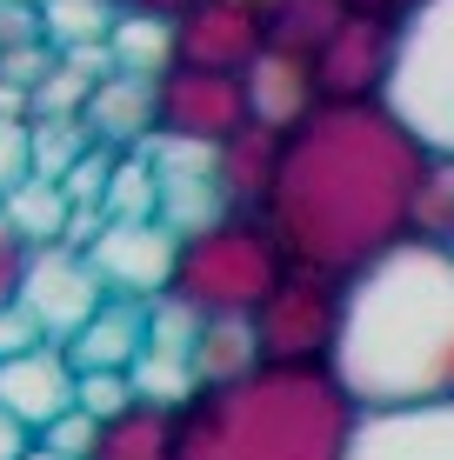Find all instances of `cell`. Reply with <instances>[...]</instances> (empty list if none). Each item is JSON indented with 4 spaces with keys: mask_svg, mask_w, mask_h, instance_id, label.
Returning <instances> with one entry per match:
<instances>
[{
    "mask_svg": "<svg viewBox=\"0 0 454 460\" xmlns=\"http://www.w3.org/2000/svg\"><path fill=\"white\" fill-rule=\"evenodd\" d=\"M434 147L395 107H315L288 134L268 227L294 267L354 280L414 241V200Z\"/></svg>",
    "mask_w": 454,
    "mask_h": 460,
    "instance_id": "1",
    "label": "cell"
},
{
    "mask_svg": "<svg viewBox=\"0 0 454 460\" xmlns=\"http://www.w3.org/2000/svg\"><path fill=\"white\" fill-rule=\"evenodd\" d=\"M327 367L361 414L454 407V253L401 241L354 274Z\"/></svg>",
    "mask_w": 454,
    "mask_h": 460,
    "instance_id": "2",
    "label": "cell"
},
{
    "mask_svg": "<svg viewBox=\"0 0 454 460\" xmlns=\"http://www.w3.org/2000/svg\"><path fill=\"white\" fill-rule=\"evenodd\" d=\"M354 427L334 367H254L181 407L174 460H348Z\"/></svg>",
    "mask_w": 454,
    "mask_h": 460,
    "instance_id": "3",
    "label": "cell"
},
{
    "mask_svg": "<svg viewBox=\"0 0 454 460\" xmlns=\"http://www.w3.org/2000/svg\"><path fill=\"white\" fill-rule=\"evenodd\" d=\"M288 267L294 261H288V247L274 241L268 214H221L214 227H200V234L181 241L167 300L194 307L200 321H254Z\"/></svg>",
    "mask_w": 454,
    "mask_h": 460,
    "instance_id": "4",
    "label": "cell"
},
{
    "mask_svg": "<svg viewBox=\"0 0 454 460\" xmlns=\"http://www.w3.org/2000/svg\"><path fill=\"white\" fill-rule=\"evenodd\" d=\"M387 107L434 154H454V0H428L401 27V60H395Z\"/></svg>",
    "mask_w": 454,
    "mask_h": 460,
    "instance_id": "5",
    "label": "cell"
},
{
    "mask_svg": "<svg viewBox=\"0 0 454 460\" xmlns=\"http://www.w3.org/2000/svg\"><path fill=\"white\" fill-rule=\"evenodd\" d=\"M341 294H348V280L315 274V267H288L280 288L268 294V307L254 314L261 367H327L341 334Z\"/></svg>",
    "mask_w": 454,
    "mask_h": 460,
    "instance_id": "6",
    "label": "cell"
},
{
    "mask_svg": "<svg viewBox=\"0 0 454 460\" xmlns=\"http://www.w3.org/2000/svg\"><path fill=\"white\" fill-rule=\"evenodd\" d=\"M241 127H254L247 74L174 67V74L154 81V140H181V147H227Z\"/></svg>",
    "mask_w": 454,
    "mask_h": 460,
    "instance_id": "7",
    "label": "cell"
},
{
    "mask_svg": "<svg viewBox=\"0 0 454 460\" xmlns=\"http://www.w3.org/2000/svg\"><path fill=\"white\" fill-rule=\"evenodd\" d=\"M401 60V27L374 21V13H348L341 34L315 54V101L321 107H381L395 87Z\"/></svg>",
    "mask_w": 454,
    "mask_h": 460,
    "instance_id": "8",
    "label": "cell"
},
{
    "mask_svg": "<svg viewBox=\"0 0 454 460\" xmlns=\"http://www.w3.org/2000/svg\"><path fill=\"white\" fill-rule=\"evenodd\" d=\"M107 300H114V294L101 288V274H93L87 253H74V247H34L27 280H21V307H27V321H34L54 347H67L93 314L107 307Z\"/></svg>",
    "mask_w": 454,
    "mask_h": 460,
    "instance_id": "9",
    "label": "cell"
},
{
    "mask_svg": "<svg viewBox=\"0 0 454 460\" xmlns=\"http://www.w3.org/2000/svg\"><path fill=\"white\" fill-rule=\"evenodd\" d=\"M87 261L114 300H167L181 234L161 227V220H107V234L87 247Z\"/></svg>",
    "mask_w": 454,
    "mask_h": 460,
    "instance_id": "10",
    "label": "cell"
},
{
    "mask_svg": "<svg viewBox=\"0 0 454 460\" xmlns=\"http://www.w3.org/2000/svg\"><path fill=\"white\" fill-rule=\"evenodd\" d=\"M261 54H268V13L247 0H200L174 21V67L247 74Z\"/></svg>",
    "mask_w": 454,
    "mask_h": 460,
    "instance_id": "11",
    "label": "cell"
},
{
    "mask_svg": "<svg viewBox=\"0 0 454 460\" xmlns=\"http://www.w3.org/2000/svg\"><path fill=\"white\" fill-rule=\"evenodd\" d=\"M0 407H7L34 440L60 414H74V407H81V374L67 367V347L40 341V347H27V354L0 360Z\"/></svg>",
    "mask_w": 454,
    "mask_h": 460,
    "instance_id": "12",
    "label": "cell"
},
{
    "mask_svg": "<svg viewBox=\"0 0 454 460\" xmlns=\"http://www.w3.org/2000/svg\"><path fill=\"white\" fill-rule=\"evenodd\" d=\"M154 173H161V227H174L181 241L227 214L221 181H214V147H181V140H147Z\"/></svg>",
    "mask_w": 454,
    "mask_h": 460,
    "instance_id": "13",
    "label": "cell"
},
{
    "mask_svg": "<svg viewBox=\"0 0 454 460\" xmlns=\"http://www.w3.org/2000/svg\"><path fill=\"white\" fill-rule=\"evenodd\" d=\"M280 154H288V134L274 127H241L227 147H214V181H221L227 214H268L274 181H280Z\"/></svg>",
    "mask_w": 454,
    "mask_h": 460,
    "instance_id": "14",
    "label": "cell"
},
{
    "mask_svg": "<svg viewBox=\"0 0 454 460\" xmlns=\"http://www.w3.org/2000/svg\"><path fill=\"white\" fill-rule=\"evenodd\" d=\"M348 460H454V407L361 414Z\"/></svg>",
    "mask_w": 454,
    "mask_h": 460,
    "instance_id": "15",
    "label": "cell"
},
{
    "mask_svg": "<svg viewBox=\"0 0 454 460\" xmlns=\"http://www.w3.org/2000/svg\"><path fill=\"white\" fill-rule=\"evenodd\" d=\"M147 307L154 300H107L67 341V367L74 374H134L140 354H147Z\"/></svg>",
    "mask_w": 454,
    "mask_h": 460,
    "instance_id": "16",
    "label": "cell"
},
{
    "mask_svg": "<svg viewBox=\"0 0 454 460\" xmlns=\"http://www.w3.org/2000/svg\"><path fill=\"white\" fill-rule=\"evenodd\" d=\"M247 107H254L261 127H274V134H294L307 114H315V60H294V54H261L254 67H247Z\"/></svg>",
    "mask_w": 454,
    "mask_h": 460,
    "instance_id": "17",
    "label": "cell"
},
{
    "mask_svg": "<svg viewBox=\"0 0 454 460\" xmlns=\"http://www.w3.org/2000/svg\"><path fill=\"white\" fill-rule=\"evenodd\" d=\"M87 134L101 140V147H147L154 140V87L147 81H128V74H114V81H101L93 87V101H87Z\"/></svg>",
    "mask_w": 454,
    "mask_h": 460,
    "instance_id": "18",
    "label": "cell"
},
{
    "mask_svg": "<svg viewBox=\"0 0 454 460\" xmlns=\"http://www.w3.org/2000/svg\"><path fill=\"white\" fill-rule=\"evenodd\" d=\"M174 434H181V407L134 401L120 420H101L87 460H174Z\"/></svg>",
    "mask_w": 454,
    "mask_h": 460,
    "instance_id": "19",
    "label": "cell"
},
{
    "mask_svg": "<svg viewBox=\"0 0 454 460\" xmlns=\"http://www.w3.org/2000/svg\"><path fill=\"white\" fill-rule=\"evenodd\" d=\"M254 367H261L254 321H200V341H194V380L200 387H227V380H241Z\"/></svg>",
    "mask_w": 454,
    "mask_h": 460,
    "instance_id": "20",
    "label": "cell"
},
{
    "mask_svg": "<svg viewBox=\"0 0 454 460\" xmlns=\"http://www.w3.org/2000/svg\"><path fill=\"white\" fill-rule=\"evenodd\" d=\"M341 21H348V0H280L268 21V47L294 54V60H315L341 34Z\"/></svg>",
    "mask_w": 454,
    "mask_h": 460,
    "instance_id": "21",
    "label": "cell"
},
{
    "mask_svg": "<svg viewBox=\"0 0 454 460\" xmlns=\"http://www.w3.org/2000/svg\"><path fill=\"white\" fill-rule=\"evenodd\" d=\"M114 67L128 74V81H161V74H174V21H154V13H120L114 27Z\"/></svg>",
    "mask_w": 454,
    "mask_h": 460,
    "instance_id": "22",
    "label": "cell"
},
{
    "mask_svg": "<svg viewBox=\"0 0 454 460\" xmlns=\"http://www.w3.org/2000/svg\"><path fill=\"white\" fill-rule=\"evenodd\" d=\"M0 214H7V227L21 234L27 247H60L67 241V220H74V200L60 194L54 181H21L0 200Z\"/></svg>",
    "mask_w": 454,
    "mask_h": 460,
    "instance_id": "23",
    "label": "cell"
},
{
    "mask_svg": "<svg viewBox=\"0 0 454 460\" xmlns=\"http://www.w3.org/2000/svg\"><path fill=\"white\" fill-rule=\"evenodd\" d=\"M120 13H128L120 0H40V34L54 54H74V47L114 40Z\"/></svg>",
    "mask_w": 454,
    "mask_h": 460,
    "instance_id": "24",
    "label": "cell"
},
{
    "mask_svg": "<svg viewBox=\"0 0 454 460\" xmlns=\"http://www.w3.org/2000/svg\"><path fill=\"white\" fill-rule=\"evenodd\" d=\"M101 214L107 220H161V173H154L147 147H128L114 161V181H107V194H101Z\"/></svg>",
    "mask_w": 454,
    "mask_h": 460,
    "instance_id": "25",
    "label": "cell"
},
{
    "mask_svg": "<svg viewBox=\"0 0 454 460\" xmlns=\"http://www.w3.org/2000/svg\"><path fill=\"white\" fill-rule=\"evenodd\" d=\"M414 241L454 253V154H434L428 181H421V200H414Z\"/></svg>",
    "mask_w": 454,
    "mask_h": 460,
    "instance_id": "26",
    "label": "cell"
},
{
    "mask_svg": "<svg viewBox=\"0 0 454 460\" xmlns=\"http://www.w3.org/2000/svg\"><path fill=\"white\" fill-rule=\"evenodd\" d=\"M93 147L87 120H34V181H67L81 167V154Z\"/></svg>",
    "mask_w": 454,
    "mask_h": 460,
    "instance_id": "27",
    "label": "cell"
},
{
    "mask_svg": "<svg viewBox=\"0 0 454 460\" xmlns=\"http://www.w3.org/2000/svg\"><path fill=\"white\" fill-rule=\"evenodd\" d=\"M87 101H93V87L81 81V74H74V67H54V74L34 87V120H81Z\"/></svg>",
    "mask_w": 454,
    "mask_h": 460,
    "instance_id": "28",
    "label": "cell"
},
{
    "mask_svg": "<svg viewBox=\"0 0 454 460\" xmlns=\"http://www.w3.org/2000/svg\"><path fill=\"white\" fill-rule=\"evenodd\" d=\"M114 161H120V147H101V140H93V147L81 154V167H74L67 181H60V194H67L74 208H101L107 181H114Z\"/></svg>",
    "mask_w": 454,
    "mask_h": 460,
    "instance_id": "29",
    "label": "cell"
},
{
    "mask_svg": "<svg viewBox=\"0 0 454 460\" xmlns=\"http://www.w3.org/2000/svg\"><path fill=\"white\" fill-rule=\"evenodd\" d=\"M134 401H140L134 374H81V414L87 420H120Z\"/></svg>",
    "mask_w": 454,
    "mask_h": 460,
    "instance_id": "30",
    "label": "cell"
},
{
    "mask_svg": "<svg viewBox=\"0 0 454 460\" xmlns=\"http://www.w3.org/2000/svg\"><path fill=\"white\" fill-rule=\"evenodd\" d=\"M34 181V120H0V200Z\"/></svg>",
    "mask_w": 454,
    "mask_h": 460,
    "instance_id": "31",
    "label": "cell"
},
{
    "mask_svg": "<svg viewBox=\"0 0 454 460\" xmlns=\"http://www.w3.org/2000/svg\"><path fill=\"white\" fill-rule=\"evenodd\" d=\"M93 434H101V420H87L81 407H74V414H60V420L40 434V447L54 454V460H87V454H93Z\"/></svg>",
    "mask_w": 454,
    "mask_h": 460,
    "instance_id": "32",
    "label": "cell"
},
{
    "mask_svg": "<svg viewBox=\"0 0 454 460\" xmlns=\"http://www.w3.org/2000/svg\"><path fill=\"white\" fill-rule=\"evenodd\" d=\"M27 261H34V247L21 241V234L0 220V307H21V280H27Z\"/></svg>",
    "mask_w": 454,
    "mask_h": 460,
    "instance_id": "33",
    "label": "cell"
},
{
    "mask_svg": "<svg viewBox=\"0 0 454 460\" xmlns=\"http://www.w3.org/2000/svg\"><path fill=\"white\" fill-rule=\"evenodd\" d=\"M40 7H0V54H21V47H40Z\"/></svg>",
    "mask_w": 454,
    "mask_h": 460,
    "instance_id": "34",
    "label": "cell"
},
{
    "mask_svg": "<svg viewBox=\"0 0 454 460\" xmlns=\"http://www.w3.org/2000/svg\"><path fill=\"white\" fill-rule=\"evenodd\" d=\"M40 341H47V334L27 321V307H0V360L27 354V347H40Z\"/></svg>",
    "mask_w": 454,
    "mask_h": 460,
    "instance_id": "35",
    "label": "cell"
},
{
    "mask_svg": "<svg viewBox=\"0 0 454 460\" xmlns=\"http://www.w3.org/2000/svg\"><path fill=\"white\" fill-rule=\"evenodd\" d=\"M421 7L428 0H348V13H374V21H395V27H408Z\"/></svg>",
    "mask_w": 454,
    "mask_h": 460,
    "instance_id": "36",
    "label": "cell"
},
{
    "mask_svg": "<svg viewBox=\"0 0 454 460\" xmlns=\"http://www.w3.org/2000/svg\"><path fill=\"white\" fill-rule=\"evenodd\" d=\"M34 447H40V440L27 434V427L13 420V414H7V407H0V460H27Z\"/></svg>",
    "mask_w": 454,
    "mask_h": 460,
    "instance_id": "37",
    "label": "cell"
},
{
    "mask_svg": "<svg viewBox=\"0 0 454 460\" xmlns=\"http://www.w3.org/2000/svg\"><path fill=\"white\" fill-rule=\"evenodd\" d=\"M0 120H34V93H21V87L0 81Z\"/></svg>",
    "mask_w": 454,
    "mask_h": 460,
    "instance_id": "38",
    "label": "cell"
},
{
    "mask_svg": "<svg viewBox=\"0 0 454 460\" xmlns=\"http://www.w3.org/2000/svg\"><path fill=\"white\" fill-rule=\"evenodd\" d=\"M27 460H54V454H47V447H34V454H27Z\"/></svg>",
    "mask_w": 454,
    "mask_h": 460,
    "instance_id": "39",
    "label": "cell"
}]
</instances>
